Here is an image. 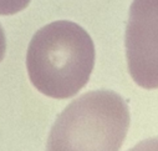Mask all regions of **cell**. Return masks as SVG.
Returning <instances> with one entry per match:
<instances>
[{
  "label": "cell",
  "mask_w": 158,
  "mask_h": 151,
  "mask_svg": "<svg viewBox=\"0 0 158 151\" xmlns=\"http://www.w3.org/2000/svg\"><path fill=\"white\" fill-rule=\"evenodd\" d=\"M95 65L90 34L72 21L59 20L37 30L26 53L31 84L54 99L76 95L89 81Z\"/></svg>",
  "instance_id": "1"
},
{
  "label": "cell",
  "mask_w": 158,
  "mask_h": 151,
  "mask_svg": "<svg viewBox=\"0 0 158 151\" xmlns=\"http://www.w3.org/2000/svg\"><path fill=\"white\" fill-rule=\"evenodd\" d=\"M130 126L126 101L112 90L77 97L57 116L46 151H118Z\"/></svg>",
  "instance_id": "2"
},
{
  "label": "cell",
  "mask_w": 158,
  "mask_h": 151,
  "mask_svg": "<svg viewBox=\"0 0 158 151\" xmlns=\"http://www.w3.org/2000/svg\"><path fill=\"white\" fill-rule=\"evenodd\" d=\"M128 71L147 90L158 88V0H133L125 36Z\"/></svg>",
  "instance_id": "3"
},
{
  "label": "cell",
  "mask_w": 158,
  "mask_h": 151,
  "mask_svg": "<svg viewBox=\"0 0 158 151\" xmlns=\"http://www.w3.org/2000/svg\"><path fill=\"white\" fill-rule=\"evenodd\" d=\"M31 0H0V15H13L24 10Z\"/></svg>",
  "instance_id": "4"
},
{
  "label": "cell",
  "mask_w": 158,
  "mask_h": 151,
  "mask_svg": "<svg viewBox=\"0 0 158 151\" xmlns=\"http://www.w3.org/2000/svg\"><path fill=\"white\" fill-rule=\"evenodd\" d=\"M128 151H158V137H151L138 142Z\"/></svg>",
  "instance_id": "5"
},
{
  "label": "cell",
  "mask_w": 158,
  "mask_h": 151,
  "mask_svg": "<svg viewBox=\"0 0 158 151\" xmlns=\"http://www.w3.org/2000/svg\"><path fill=\"white\" fill-rule=\"evenodd\" d=\"M5 50H6V39H5V32L3 26L0 25V63L4 59L5 55Z\"/></svg>",
  "instance_id": "6"
}]
</instances>
